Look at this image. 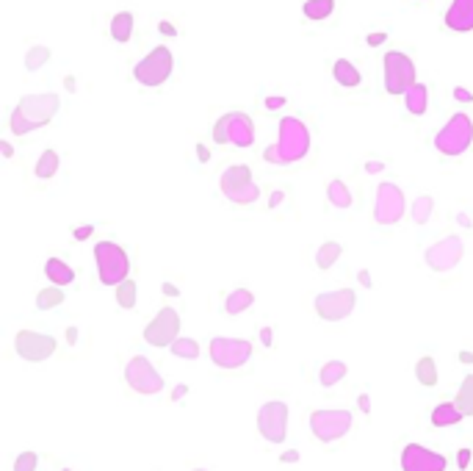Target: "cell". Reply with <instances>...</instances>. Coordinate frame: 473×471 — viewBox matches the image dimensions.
Masks as SVG:
<instances>
[{"label": "cell", "instance_id": "obj_1", "mask_svg": "<svg viewBox=\"0 0 473 471\" xmlns=\"http://www.w3.org/2000/svg\"><path fill=\"white\" fill-rule=\"evenodd\" d=\"M59 95L48 92V95H26L20 100V106L12 111V133L23 136L31 131H39L42 125H48L56 114H59Z\"/></svg>", "mask_w": 473, "mask_h": 471}, {"label": "cell", "instance_id": "obj_2", "mask_svg": "<svg viewBox=\"0 0 473 471\" xmlns=\"http://www.w3.org/2000/svg\"><path fill=\"white\" fill-rule=\"evenodd\" d=\"M94 261H97V272H100V283L103 286H119V283L128 280L130 258H128V253L119 244L97 242L94 244Z\"/></svg>", "mask_w": 473, "mask_h": 471}, {"label": "cell", "instance_id": "obj_3", "mask_svg": "<svg viewBox=\"0 0 473 471\" xmlns=\"http://www.w3.org/2000/svg\"><path fill=\"white\" fill-rule=\"evenodd\" d=\"M213 142L216 144H232V147H252L255 142V125L252 117L244 111H230L213 125Z\"/></svg>", "mask_w": 473, "mask_h": 471}, {"label": "cell", "instance_id": "obj_4", "mask_svg": "<svg viewBox=\"0 0 473 471\" xmlns=\"http://www.w3.org/2000/svg\"><path fill=\"white\" fill-rule=\"evenodd\" d=\"M219 186H221L224 197L235 205H250L261 197L258 186L252 183V169L247 164H232L230 169H224Z\"/></svg>", "mask_w": 473, "mask_h": 471}, {"label": "cell", "instance_id": "obj_5", "mask_svg": "<svg viewBox=\"0 0 473 471\" xmlns=\"http://www.w3.org/2000/svg\"><path fill=\"white\" fill-rule=\"evenodd\" d=\"M172 67H174V59H172V50L166 45H158L155 50H150L133 70V78L141 84V86H161L163 81H169L172 75Z\"/></svg>", "mask_w": 473, "mask_h": 471}, {"label": "cell", "instance_id": "obj_6", "mask_svg": "<svg viewBox=\"0 0 473 471\" xmlns=\"http://www.w3.org/2000/svg\"><path fill=\"white\" fill-rule=\"evenodd\" d=\"M473 142V122L467 114H454L448 125L434 136V147L443 155H462Z\"/></svg>", "mask_w": 473, "mask_h": 471}, {"label": "cell", "instance_id": "obj_7", "mask_svg": "<svg viewBox=\"0 0 473 471\" xmlns=\"http://www.w3.org/2000/svg\"><path fill=\"white\" fill-rule=\"evenodd\" d=\"M277 147H280V155H283L285 164L302 161L308 155V150H310V133H308L305 122L296 119V117H283L280 119V142H277Z\"/></svg>", "mask_w": 473, "mask_h": 471}, {"label": "cell", "instance_id": "obj_8", "mask_svg": "<svg viewBox=\"0 0 473 471\" xmlns=\"http://www.w3.org/2000/svg\"><path fill=\"white\" fill-rule=\"evenodd\" d=\"M415 64L407 53L390 50L385 56V89L388 95H407L415 86Z\"/></svg>", "mask_w": 473, "mask_h": 471}, {"label": "cell", "instance_id": "obj_9", "mask_svg": "<svg viewBox=\"0 0 473 471\" xmlns=\"http://www.w3.org/2000/svg\"><path fill=\"white\" fill-rule=\"evenodd\" d=\"M125 380H128V385H130L136 394H144V396L163 391V377L158 374V369H155L144 355H136V358L128 361V366H125Z\"/></svg>", "mask_w": 473, "mask_h": 471}, {"label": "cell", "instance_id": "obj_10", "mask_svg": "<svg viewBox=\"0 0 473 471\" xmlns=\"http://www.w3.org/2000/svg\"><path fill=\"white\" fill-rule=\"evenodd\" d=\"M252 344L247 338H213L210 341V361L221 369H239L250 363Z\"/></svg>", "mask_w": 473, "mask_h": 471}, {"label": "cell", "instance_id": "obj_11", "mask_svg": "<svg viewBox=\"0 0 473 471\" xmlns=\"http://www.w3.org/2000/svg\"><path fill=\"white\" fill-rule=\"evenodd\" d=\"M310 427H313V435L321 441V443H332L338 438H343L352 427V413L349 410H316L310 416Z\"/></svg>", "mask_w": 473, "mask_h": 471}, {"label": "cell", "instance_id": "obj_12", "mask_svg": "<svg viewBox=\"0 0 473 471\" xmlns=\"http://www.w3.org/2000/svg\"><path fill=\"white\" fill-rule=\"evenodd\" d=\"M180 314L174 308H161L155 319L144 327V341L150 347H172L180 336Z\"/></svg>", "mask_w": 473, "mask_h": 471}, {"label": "cell", "instance_id": "obj_13", "mask_svg": "<svg viewBox=\"0 0 473 471\" xmlns=\"http://www.w3.org/2000/svg\"><path fill=\"white\" fill-rule=\"evenodd\" d=\"M258 430L269 443H283L288 430V405L274 399L258 410Z\"/></svg>", "mask_w": 473, "mask_h": 471}, {"label": "cell", "instance_id": "obj_14", "mask_svg": "<svg viewBox=\"0 0 473 471\" xmlns=\"http://www.w3.org/2000/svg\"><path fill=\"white\" fill-rule=\"evenodd\" d=\"M357 305V294L352 289H338V291H324L316 297V314L324 322H341L346 319Z\"/></svg>", "mask_w": 473, "mask_h": 471}, {"label": "cell", "instance_id": "obj_15", "mask_svg": "<svg viewBox=\"0 0 473 471\" xmlns=\"http://www.w3.org/2000/svg\"><path fill=\"white\" fill-rule=\"evenodd\" d=\"M404 216V191L396 183H382L374 200V219L379 224H396Z\"/></svg>", "mask_w": 473, "mask_h": 471}, {"label": "cell", "instance_id": "obj_16", "mask_svg": "<svg viewBox=\"0 0 473 471\" xmlns=\"http://www.w3.org/2000/svg\"><path fill=\"white\" fill-rule=\"evenodd\" d=\"M17 355L31 361V363H42L56 352V338L45 336V333H34V330H20L14 338Z\"/></svg>", "mask_w": 473, "mask_h": 471}, {"label": "cell", "instance_id": "obj_17", "mask_svg": "<svg viewBox=\"0 0 473 471\" xmlns=\"http://www.w3.org/2000/svg\"><path fill=\"white\" fill-rule=\"evenodd\" d=\"M448 460L440 452H432L421 443H407L401 449V468L404 471H445Z\"/></svg>", "mask_w": 473, "mask_h": 471}, {"label": "cell", "instance_id": "obj_18", "mask_svg": "<svg viewBox=\"0 0 473 471\" xmlns=\"http://www.w3.org/2000/svg\"><path fill=\"white\" fill-rule=\"evenodd\" d=\"M462 258V242H459V236H448V239L432 244L426 250V264L434 269V272H448L459 264Z\"/></svg>", "mask_w": 473, "mask_h": 471}, {"label": "cell", "instance_id": "obj_19", "mask_svg": "<svg viewBox=\"0 0 473 471\" xmlns=\"http://www.w3.org/2000/svg\"><path fill=\"white\" fill-rule=\"evenodd\" d=\"M445 26L456 34L473 31V0H454L445 12Z\"/></svg>", "mask_w": 473, "mask_h": 471}, {"label": "cell", "instance_id": "obj_20", "mask_svg": "<svg viewBox=\"0 0 473 471\" xmlns=\"http://www.w3.org/2000/svg\"><path fill=\"white\" fill-rule=\"evenodd\" d=\"M45 275H48V280H53L56 286H70V283L75 280V269H72V267H67L61 258H48V264H45Z\"/></svg>", "mask_w": 473, "mask_h": 471}, {"label": "cell", "instance_id": "obj_21", "mask_svg": "<svg viewBox=\"0 0 473 471\" xmlns=\"http://www.w3.org/2000/svg\"><path fill=\"white\" fill-rule=\"evenodd\" d=\"M252 302H255V294H252L250 289H235V291L224 300V311H227L230 316H239V314L250 311Z\"/></svg>", "mask_w": 473, "mask_h": 471}, {"label": "cell", "instance_id": "obj_22", "mask_svg": "<svg viewBox=\"0 0 473 471\" xmlns=\"http://www.w3.org/2000/svg\"><path fill=\"white\" fill-rule=\"evenodd\" d=\"M332 75H335V81H338L341 86H346V89L360 86V70H357L352 61H346V59H338V61H335Z\"/></svg>", "mask_w": 473, "mask_h": 471}, {"label": "cell", "instance_id": "obj_23", "mask_svg": "<svg viewBox=\"0 0 473 471\" xmlns=\"http://www.w3.org/2000/svg\"><path fill=\"white\" fill-rule=\"evenodd\" d=\"M404 100H407V111H410V114L423 117V114H426V106H429V89H426L423 84H415V86L404 95Z\"/></svg>", "mask_w": 473, "mask_h": 471}, {"label": "cell", "instance_id": "obj_24", "mask_svg": "<svg viewBox=\"0 0 473 471\" xmlns=\"http://www.w3.org/2000/svg\"><path fill=\"white\" fill-rule=\"evenodd\" d=\"M462 419V410L456 407V402H440L434 410H432V424L434 427H451Z\"/></svg>", "mask_w": 473, "mask_h": 471}, {"label": "cell", "instance_id": "obj_25", "mask_svg": "<svg viewBox=\"0 0 473 471\" xmlns=\"http://www.w3.org/2000/svg\"><path fill=\"white\" fill-rule=\"evenodd\" d=\"M111 37L117 42H128L133 37V15L130 12H119L114 20H111Z\"/></svg>", "mask_w": 473, "mask_h": 471}, {"label": "cell", "instance_id": "obj_26", "mask_svg": "<svg viewBox=\"0 0 473 471\" xmlns=\"http://www.w3.org/2000/svg\"><path fill=\"white\" fill-rule=\"evenodd\" d=\"M341 253H343V247H341L338 242H327V244H321V247H319V253H316V267H319V269H332V267L338 264Z\"/></svg>", "mask_w": 473, "mask_h": 471}, {"label": "cell", "instance_id": "obj_27", "mask_svg": "<svg viewBox=\"0 0 473 471\" xmlns=\"http://www.w3.org/2000/svg\"><path fill=\"white\" fill-rule=\"evenodd\" d=\"M343 377H346V363H343V361H330V363H324V366H321V374H319V380H321L324 388L338 385Z\"/></svg>", "mask_w": 473, "mask_h": 471}, {"label": "cell", "instance_id": "obj_28", "mask_svg": "<svg viewBox=\"0 0 473 471\" xmlns=\"http://www.w3.org/2000/svg\"><path fill=\"white\" fill-rule=\"evenodd\" d=\"M302 12L308 20H327L335 12V0H308Z\"/></svg>", "mask_w": 473, "mask_h": 471}, {"label": "cell", "instance_id": "obj_29", "mask_svg": "<svg viewBox=\"0 0 473 471\" xmlns=\"http://www.w3.org/2000/svg\"><path fill=\"white\" fill-rule=\"evenodd\" d=\"M37 177H42V180H48V177H53L56 172H59V153L56 150H45L42 155H39V161H37Z\"/></svg>", "mask_w": 473, "mask_h": 471}, {"label": "cell", "instance_id": "obj_30", "mask_svg": "<svg viewBox=\"0 0 473 471\" xmlns=\"http://www.w3.org/2000/svg\"><path fill=\"white\" fill-rule=\"evenodd\" d=\"M456 407L462 410V416H473V374H467L456 391Z\"/></svg>", "mask_w": 473, "mask_h": 471}, {"label": "cell", "instance_id": "obj_31", "mask_svg": "<svg viewBox=\"0 0 473 471\" xmlns=\"http://www.w3.org/2000/svg\"><path fill=\"white\" fill-rule=\"evenodd\" d=\"M327 197H330V202H332L335 208H349V205H352V194H349V189H346L343 180H330Z\"/></svg>", "mask_w": 473, "mask_h": 471}, {"label": "cell", "instance_id": "obj_32", "mask_svg": "<svg viewBox=\"0 0 473 471\" xmlns=\"http://www.w3.org/2000/svg\"><path fill=\"white\" fill-rule=\"evenodd\" d=\"M415 377L421 385H434L437 383V366H434V358H421L415 363Z\"/></svg>", "mask_w": 473, "mask_h": 471}, {"label": "cell", "instance_id": "obj_33", "mask_svg": "<svg viewBox=\"0 0 473 471\" xmlns=\"http://www.w3.org/2000/svg\"><path fill=\"white\" fill-rule=\"evenodd\" d=\"M64 302V291H61V286H56V289H45V291H39L37 294V308L39 311H50V308H56V305H61Z\"/></svg>", "mask_w": 473, "mask_h": 471}, {"label": "cell", "instance_id": "obj_34", "mask_svg": "<svg viewBox=\"0 0 473 471\" xmlns=\"http://www.w3.org/2000/svg\"><path fill=\"white\" fill-rule=\"evenodd\" d=\"M432 205H434V200H432L429 194L418 197V200L412 202V222H415V224H426L429 216H432Z\"/></svg>", "mask_w": 473, "mask_h": 471}, {"label": "cell", "instance_id": "obj_35", "mask_svg": "<svg viewBox=\"0 0 473 471\" xmlns=\"http://www.w3.org/2000/svg\"><path fill=\"white\" fill-rule=\"evenodd\" d=\"M48 61H50V48H45V45L31 48L28 56H26V67H28L31 73H34V70H42Z\"/></svg>", "mask_w": 473, "mask_h": 471}, {"label": "cell", "instance_id": "obj_36", "mask_svg": "<svg viewBox=\"0 0 473 471\" xmlns=\"http://www.w3.org/2000/svg\"><path fill=\"white\" fill-rule=\"evenodd\" d=\"M117 302L125 311H130L136 305V280H125V283L117 286Z\"/></svg>", "mask_w": 473, "mask_h": 471}, {"label": "cell", "instance_id": "obj_37", "mask_svg": "<svg viewBox=\"0 0 473 471\" xmlns=\"http://www.w3.org/2000/svg\"><path fill=\"white\" fill-rule=\"evenodd\" d=\"M177 358H185V361H194V358H199V344L194 341V338H177L172 347H169Z\"/></svg>", "mask_w": 473, "mask_h": 471}, {"label": "cell", "instance_id": "obj_38", "mask_svg": "<svg viewBox=\"0 0 473 471\" xmlns=\"http://www.w3.org/2000/svg\"><path fill=\"white\" fill-rule=\"evenodd\" d=\"M37 463H39L37 452H23V454L14 460V471H37Z\"/></svg>", "mask_w": 473, "mask_h": 471}, {"label": "cell", "instance_id": "obj_39", "mask_svg": "<svg viewBox=\"0 0 473 471\" xmlns=\"http://www.w3.org/2000/svg\"><path fill=\"white\" fill-rule=\"evenodd\" d=\"M263 158H266L269 164H280V166L285 164V161H283V155H280V147H277V144H272V147H266V153H263Z\"/></svg>", "mask_w": 473, "mask_h": 471}, {"label": "cell", "instance_id": "obj_40", "mask_svg": "<svg viewBox=\"0 0 473 471\" xmlns=\"http://www.w3.org/2000/svg\"><path fill=\"white\" fill-rule=\"evenodd\" d=\"M94 233V227L92 224H83V227H75V242H86L89 236Z\"/></svg>", "mask_w": 473, "mask_h": 471}, {"label": "cell", "instance_id": "obj_41", "mask_svg": "<svg viewBox=\"0 0 473 471\" xmlns=\"http://www.w3.org/2000/svg\"><path fill=\"white\" fill-rule=\"evenodd\" d=\"M454 97H456L459 103H470V100H473V95H470L467 89H462V86H456V89H454Z\"/></svg>", "mask_w": 473, "mask_h": 471}, {"label": "cell", "instance_id": "obj_42", "mask_svg": "<svg viewBox=\"0 0 473 471\" xmlns=\"http://www.w3.org/2000/svg\"><path fill=\"white\" fill-rule=\"evenodd\" d=\"M283 103H285V97H269L266 100V108L269 111H277V108H283Z\"/></svg>", "mask_w": 473, "mask_h": 471}, {"label": "cell", "instance_id": "obj_43", "mask_svg": "<svg viewBox=\"0 0 473 471\" xmlns=\"http://www.w3.org/2000/svg\"><path fill=\"white\" fill-rule=\"evenodd\" d=\"M382 169H385L382 161H368V164H365V172H371V175H376V172H382Z\"/></svg>", "mask_w": 473, "mask_h": 471}, {"label": "cell", "instance_id": "obj_44", "mask_svg": "<svg viewBox=\"0 0 473 471\" xmlns=\"http://www.w3.org/2000/svg\"><path fill=\"white\" fill-rule=\"evenodd\" d=\"M456 457H459V460H456V463H459V468H467V463H470V452H467V449H459V454H456Z\"/></svg>", "mask_w": 473, "mask_h": 471}, {"label": "cell", "instance_id": "obj_45", "mask_svg": "<svg viewBox=\"0 0 473 471\" xmlns=\"http://www.w3.org/2000/svg\"><path fill=\"white\" fill-rule=\"evenodd\" d=\"M283 460H285V463H296V460H299V452H294V449H291V452H285V454H283Z\"/></svg>", "mask_w": 473, "mask_h": 471}, {"label": "cell", "instance_id": "obj_46", "mask_svg": "<svg viewBox=\"0 0 473 471\" xmlns=\"http://www.w3.org/2000/svg\"><path fill=\"white\" fill-rule=\"evenodd\" d=\"M379 42H385V34H371L368 37V45H379Z\"/></svg>", "mask_w": 473, "mask_h": 471}, {"label": "cell", "instance_id": "obj_47", "mask_svg": "<svg viewBox=\"0 0 473 471\" xmlns=\"http://www.w3.org/2000/svg\"><path fill=\"white\" fill-rule=\"evenodd\" d=\"M459 361L462 363H473V352H459Z\"/></svg>", "mask_w": 473, "mask_h": 471}, {"label": "cell", "instance_id": "obj_48", "mask_svg": "<svg viewBox=\"0 0 473 471\" xmlns=\"http://www.w3.org/2000/svg\"><path fill=\"white\" fill-rule=\"evenodd\" d=\"M0 147H3V155H9V158H12V153H14V150H12V144H9V142H3Z\"/></svg>", "mask_w": 473, "mask_h": 471}, {"label": "cell", "instance_id": "obj_49", "mask_svg": "<svg viewBox=\"0 0 473 471\" xmlns=\"http://www.w3.org/2000/svg\"><path fill=\"white\" fill-rule=\"evenodd\" d=\"M194 471H205V468H194Z\"/></svg>", "mask_w": 473, "mask_h": 471}, {"label": "cell", "instance_id": "obj_50", "mask_svg": "<svg viewBox=\"0 0 473 471\" xmlns=\"http://www.w3.org/2000/svg\"><path fill=\"white\" fill-rule=\"evenodd\" d=\"M64 471H67V468H64Z\"/></svg>", "mask_w": 473, "mask_h": 471}]
</instances>
